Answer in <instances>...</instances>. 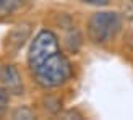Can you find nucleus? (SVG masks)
I'll use <instances>...</instances> for the list:
<instances>
[{"label":"nucleus","instance_id":"f257e3e1","mask_svg":"<svg viewBox=\"0 0 133 120\" xmlns=\"http://www.w3.org/2000/svg\"><path fill=\"white\" fill-rule=\"evenodd\" d=\"M32 71L36 83L42 88H57L71 76V65L62 52L50 55Z\"/></svg>","mask_w":133,"mask_h":120},{"label":"nucleus","instance_id":"f03ea898","mask_svg":"<svg viewBox=\"0 0 133 120\" xmlns=\"http://www.w3.org/2000/svg\"><path fill=\"white\" fill-rule=\"evenodd\" d=\"M120 16L114 11H97L88 21V37L94 44H107L120 29Z\"/></svg>","mask_w":133,"mask_h":120},{"label":"nucleus","instance_id":"7ed1b4c3","mask_svg":"<svg viewBox=\"0 0 133 120\" xmlns=\"http://www.w3.org/2000/svg\"><path fill=\"white\" fill-rule=\"evenodd\" d=\"M60 52V44L58 39L52 31L44 29L37 32L34 41L31 42V47L28 52V65L31 70H34L37 65H41L47 57Z\"/></svg>","mask_w":133,"mask_h":120},{"label":"nucleus","instance_id":"20e7f679","mask_svg":"<svg viewBox=\"0 0 133 120\" xmlns=\"http://www.w3.org/2000/svg\"><path fill=\"white\" fill-rule=\"evenodd\" d=\"M0 83L3 84V88L10 92V94H23V81L19 76L18 70L13 65H2L0 66Z\"/></svg>","mask_w":133,"mask_h":120},{"label":"nucleus","instance_id":"39448f33","mask_svg":"<svg viewBox=\"0 0 133 120\" xmlns=\"http://www.w3.org/2000/svg\"><path fill=\"white\" fill-rule=\"evenodd\" d=\"M29 32H31V28H29V24H26V23L15 26V28H13V29L8 32V36H6L8 49L13 50V52H16V50L24 44L26 39H28Z\"/></svg>","mask_w":133,"mask_h":120},{"label":"nucleus","instance_id":"423d86ee","mask_svg":"<svg viewBox=\"0 0 133 120\" xmlns=\"http://www.w3.org/2000/svg\"><path fill=\"white\" fill-rule=\"evenodd\" d=\"M23 0H0V16H8L21 6Z\"/></svg>","mask_w":133,"mask_h":120},{"label":"nucleus","instance_id":"0eeeda50","mask_svg":"<svg viewBox=\"0 0 133 120\" xmlns=\"http://www.w3.org/2000/svg\"><path fill=\"white\" fill-rule=\"evenodd\" d=\"M8 104H10V92L6 91L3 86H0V117L6 112Z\"/></svg>","mask_w":133,"mask_h":120},{"label":"nucleus","instance_id":"6e6552de","mask_svg":"<svg viewBox=\"0 0 133 120\" xmlns=\"http://www.w3.org/2000/svg\"><path fill=\"white\" fill-rule=\"evenodd\" d=\"M13 118H34V112H32L29 107H19L13 112Z\"/></svg>","mask_w":133,"mask_h":120},{"label":"nucleus","instance_id":"1a4fd4ad","mask_svg":"<svg viewBox=\"0 0 133 120\" xmlns=\"http://www.w3.org/2000/svg\"><path fill=\"white\" fill-rule=\"evenodd\" d=\"M79 2H83L86 5H94V6H105L109 5L110 0H79Z\"/></svg>","mask_w":133,"mask_h":120},{"label":"nucleus","instance_id":"9d476101","mask_svg":"<svg viewBox=\"0 0 133 120\" xmlns=\"http://www.w3.org/2000/svg\"><path fill=\"white\" fill-rule=\"evenodd\" d=\"M131 2H133V0H131Z\"/></svg>","mask_w":133,"mask_h":120}]
</instances>
